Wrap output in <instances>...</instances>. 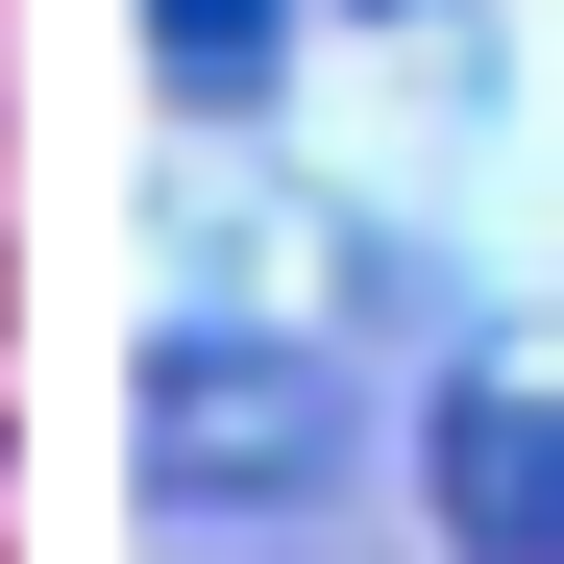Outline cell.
<instances>
[{
  "instance_id": "obj_1",
  "label": "cell",
  "mask_w": 564,
  "mask_h": 564,
  "mask_svg": "<svg viewBox=\"0 0 564 564\" xmlns=\"http://www.w3.org/2000/svg\"><path fill=\"white\" fill-rule=\"evenodd\" d=\"M442 516L516 540V564H564V417L540 393H442Z\"/></svg>"
},
{
  "instance_id": "obj_2",
  "label": "cell",
  "mask_w": 564,
  "mask_h": 564,
  "mask_svg": "<svg viewBox=\"0 0 564 564\" xmlns=\"http://www.w3.org/2000/svg\"><path fill=\"white\" fill-rule=\"evenodd\" d=\"M319 442H344V417L295 393V368H246V393H148V466H172V491H197V466H246V491H295Z\"/></svg>"
}]
</instances>
